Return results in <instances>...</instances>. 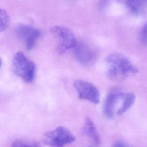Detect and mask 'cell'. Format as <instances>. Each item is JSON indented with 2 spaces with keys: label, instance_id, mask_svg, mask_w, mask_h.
<instances>
[{
  "label": "cell",
  "instance_id": "cell-1",
  "mask_svg": "<svg viewBox=\"0 0 147 147\" xmlns=\"http://www.w3.org/2000/svg\"><path fill=\"white\" fill-rule=\"evenodd\" d=\"M108 76L113 80H120L134 75L138 69L125 56L119 53H112L106 59Z\"/></svg>",
  "mask_w": 147,
  "mask_h": 147
},
{
  "label": "cell",
  "instance_id": "cell-4",
  "mask_svg": "<svg viewBox=\"0 0 147 147\" xmlns=\"http://www.w3.org/2000/svg\"><path fill=\"white\" fill-rule=\"evenodd\" d=\"M75 140L74 134L67 128L59 126L44 134L43 142L50 147H64L73 142Z\"/></svg>",
  "mask_w": 147,
  "mask_h": 147
},
{
  "label": "cell",
  "instance_id": "cell-9",
  "mask_svg": "<svg viewBox=\"0 0 147 147\" xmlns=\"http://www.w3.org/2000/svg\"><path fill=\"white\" fill-rule=\"evenodd\" d=\"M125 5L130 12L137 16H145L147 12V1L130 0L125 2Z\"/></svg>",
  "mask_w": 147,
  "mask_h": 147
},
{
  "label": "cell",
  "instance_id": "cell-14",
  "mask_svg": "<svg viewBox=\"0 0 147 147\" xmlns=\"http://www.w3.org/2000/svg\"><path fill=\"white\" fill-rule=\"evenodd\" d=\"M140 40L142 44L147 45V22L141 30L140 34Z\"/></svg>",
  "mask_w": 147,
  "mask_h": 147
},
{
  "label": "cell",
  "instance_id": "cell-12",
  "mask_svg": "<svg viewBox=\"0 0 147 147\" xmlns=\"http://www.w3.org/2000/svg\"><path fill=\"white\" fill-rule=\"evenodd\" d=\"M10 22V17L7 12L0 9V32L5 30L9 26Z\"/></svg>",
  "mask_w": 147,
  "mask_h": 147
},
{
  "label": "cell",
  "instance_id": "cell-6",
  "mask_svg": "<svg viewBox=\"0 0 147 147\" xmlns=\"http://www.w3.org/2000/svg\"><path fill=\"white\" fill-rule=\"evenodd\" d=\"M17 33L24 42L27 49H32L41 36V31L31 25L20 24L17 28Z\"/></svg>",
  "mask_w": 147,
  "mask_h": 147
},
{
  "label": "cell",
  "instance_id": "cell-2",
  "mask_svg": "<svg viewBox=\"0 0 147 147\" xmlns=\"http://www.w3.org/2000/svg\"><path fill=\"white\" fill-rule=\"evenodd\" d=\"M14 72L27 83L33 82L34 79L36 67L35 63L21 52H17L12 60Z\"/></svg>",
  "mask_w": 147,
  "mask_h": 147
},
{
  "label": "cell",
  "instance_id": "cell-11",
  "mask_svg": "<svg viewBox=\"0 0 147 147\" xmlns=\"http://www.w3.org/2000/svg\"><path fill=\"white\" fill-rule=\"evenodd\" d=\"M136 99L135 95L132 93H127L125 94V96L122 99L121 107L117 111V114L118 115H122L125 113L128 109H129L134 104Z\"/></svg>",
  "mask_w": 147,
  "mask_h": 147
},
{
  "label": "cell",
  "instance_id": "cell-3",
  "mask_svg": "<svg viewBox=\"0 0 147 147\" xmlns=\"http://www.w3.org/2000/svg\"><path fill=\"white\" fill-rule=\"evenodd\" d=\"M50 31L57 42V51L59 53H64L73 49L77 43L74 32L66 26H53L51 27Z\"/></svg>",
  "mask_w": 147,
  "mask_h": 147
},
{
  "label": "cell",
  "instance_id": "cell-10",
  "mask_svg": "<svg viewBox=\"0 0 147 147\" xmlns=\"http://www.w3.org/2000/svg\"><path fill=\"white\" fill-rule=\"evenodd\" d=\"M84 132L85 134L91 140L94 144L99 145L100 144V137L97 132L96 129L91 119L87 118L84 126Z\"/></svg>",
  "mask_w": 147,
  "mask_h": 147
},
{
  "label": "cell",
  "instance_id": "cell-16",
  "mask_svg": "<svg viewBox=\"0 0 147 147\" xmlns=\"http://www.w3.org/2000/svg\"><path fill=\"white\" fill-rule=\"evenodd\" d=\"M1 64H2V61H1V58H0V67H1Z\"/></svg>",
  "mask_w": 147,
  "mask_h": 147
},
{
  "label": "cell",
  "instance_id": "cell-5",
  "mask_svg": "<svg viewBox=\"0 0 147 147\" xmlns=\"http://www.w3.org/2000/svg\"><path fill=\"white\" fill-rule=\"evenodd\" d=\"M80 99L97 104L99 102L100 94L98 88L92 83L83 80H76L74 83Z\"/></svg>",
  "mask_w": 147,
  "mask_h": 147
},
{
  "label": "cell",
  "instance_id": "cell-13",
  "mask_svg": "<svg viewBox=\"0 0 147 147\" xmlns=\"http://www.w3.org/2000/svg\"><path fill=\"white\" fill-rule=\"evenodd\" d=\"M11 147H40V145L34 141L17 140L13 142Z\"/></svg>",
  "mask_w": 147,
  "mask_h": 147
},
{
  "label": "cell",
  "instance_id": "cell-8",
  "mask_svg": "<svg viewBox=\"0 0 147 147\" xmlns=\"http://www.w3.org/2000/svg\"><path fill=\"white\" fill-rule=\"evenodd\" d=\"M125 93L113 92L108 95L104 105V114L108 118H112L115 114L117 105L123 99Z\"/></svg>",
  "mask_w": 147,
  "mask_h": 147
},
{
  "label": "cell",
  "instance_id": "cell-7",
  "mask_svg": "<svg viewBox=\"0 0 147 147\" xmlns=\"http://www.w3.org/2000/svg\"><path fill=\"white\" fill-rule=\"evenodd\" d=\"M76 59L85 65L92 64L96 59L95 50L88 44L83 42H78L72 49Z\"/></svg>",
  "mask_w": 147,
  "mask_h": 147
},
{
  "label": "cell",
  "instance_id": "cell-17",
  "mask_svg": "<svg viewBox=\"0 0 147 147\" xmlns=\"http://www.w3.org/2000/svg\"><path fill=\"white\" fill-rule=\"evenodd\" d=\"M89 147H92V146H89Z\"/></svg>",
  "mask_w": 147,
  "mask_h": 147
},
{
  "label": "cell",
  "instance_id": "cell-15",
  "mask_svg": "<svg viewBox=\"0 0 147 147\" xmlns=\"http://www.w3.org/2000/svg\"><path fill=\"white\" fill-rule=\"evenodd\" d=\"M112 147H131L129 144L122 140L117 141L112 146Z\"/></svg>",
  "mask_w": 147,
  "mask_h": 147
}]
</instances>
